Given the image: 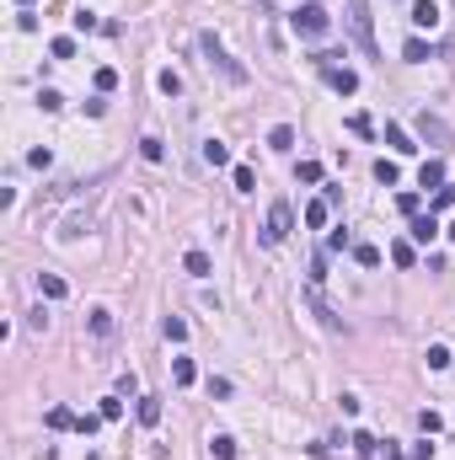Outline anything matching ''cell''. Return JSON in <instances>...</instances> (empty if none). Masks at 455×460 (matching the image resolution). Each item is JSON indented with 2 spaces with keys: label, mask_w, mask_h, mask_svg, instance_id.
<instances>
[{
  "label": "cell",
  "mask_w": 455,
  "mask_h": 460,
  "mask_svg": "<svg viewBox=\"0 0 455 460\" xmlns=\"http://www.w3.org/2000/svg\"><path fill=\"white\" fill-rule=\"evenodd\" d=\"M290 21H295V33H300V38H327V27H332L327 6H300Z\"/></svg>",
  "instance_id": "cell-1"
},
{
  "label": "cell",
  "mask_w": 455,
  "mask_h": 460,
  "mask_svg": "<svg viewBox=\"0 0 455 460\" xmlns=\"http://www.w3.org/2000/svg\"><path fill=\"white\" fill-rule=\"evenodd\" d=\"M349 27H353V38H359V48H364V54H375V33H370V0H349Z\"/></svg>",
  "instance_id": "cell-2"
},
{
  "label": "cell",
  "mask_w": 455,
  "mask_h": 460,
  "mask_svg": "<svg viewBox=\"0 0 455 460\" xmlns=\"http://www.w3.org/2000/svg\"><path fill=\"white\" fill-rule=\"evenodd\" d=\"M198 43H204L209 64H220V70H225V80H236V86L247 80V70H241V64H236V59H230V54H225V48H220V38H214V33H204V38H198Z\"/></svg>",
  "instance_id": "cell-3"
},
{
  "label": "cell",
  "mask_w": 455,
  "mask_h": 460,
  "mask_svg": "<svg viewBox=\"0 0 455 460\" xmlns=\"http://www.w3.org/2000/svg\"><path fill=\"white\" fill-rule=\"evenodd\" d=\"M290 230H295L290 203H273V209H268V225H263V241H268V246H279V241L290 236Z\"/></svg>",
  "instance_id": "cell-4"
},
{
  "label": "cell",
  "mask_w": 455,
  "mask_h": 460,
  "mask_svg": "<svg viewBox=\"0 0 455 460\" xmlns=\"http://www.w3.org/2000/svg\"><path fill=\"white\" fill-rule=\"evenodd\" d=\"M418 134H423L429 145H455L450 123H445V118H434V113H418Z\"/></svg>",
  "instance_id": "cell-5"
},
{
  "label": "cell",
  "mask_w": 455,
  "mask_h": 460,
  "mask_svg": "<svg viewBox=\"0 0 455 460\" xmlns=\"http://www.w3.org/2000/svg\"><path fill=\"white\" fill-rule=\"evenodd\" d=\"M413 27H439V0H413Z\"/></svg>",
  "instance_id": "cell-6"
},
{
  "label": "cell",
  "mask_w": 455,
  "mask_h": 460,
  "mask_svg": "<svg viewBox=\"0 0 455 460\" xmlns=\"http://www.w3.org/2000/svg\"><path fill=\"white\" fill-rule=\"evenodd\" d=\"M386 145H391L396 156H413V150H418V145H413V134H407L402 123H386Z\"/></svg>",
  "instance_id": "cell-7"
},
{
  "label": "cell",
  "mask_w": 455,
  "mask_h": 460,
  "mask_svg": "<svg viewBox=\"0 0 455 460\" xmlns=\"http://www.w3.org/2000/svg\"><path fill=\"white\" fill-rule=\"evenodd\" d=\"M418 187H445V160H423V166H418Z\"/></svg>",
  "instance_id": "cell-8"
},
{
  "label": "cell",
  "mask_w": 455,
  "mask_h": 460,
  "mask_svg": "<svg viewBox=\"0 0 455 460\" xmlns=\"http://www.w3.org/2000/svg\"><path fill=\"white\" fill-rule=\"evenodd\" d=\"M327 80H332V91H343V97H353V91H359V75H353L349 64H337V70H327Z\"/></svg>",
  "instance_id": "cell-9"
},
{
  "label": "cell",
  "mask_w": 455,
  "mask_h": 460,
  "mask_svg": "<svg viewBox=\"0 0 455 460\" xmlns=\"http://www.w3.org/2000/svg\"><path fill=\"white\" fill-rule=\"evenodd\" d=\"M327 220H332V203L327 199H310L306 203V225H310V230H327Z\"/></svg>",
  "instance_id": "cell-10"
},
{
  "label": "cell",
  "mask_w": 455,
  "mask_h": 460,
  "mask_svg": "<svg viewBox=\"0 0 455 460\" xmlns=\"http://www.w3.org/2000/svg\"><path fill=\"white\" fill-rule=\"evenodd\" d=\"M434 236H439V220H434V209H429V214H413V241H423V246H429Z\"/></svg>",
  "instance_id": "cell-11"
},
{
  "label": "cell",
  "mask_w": 455,
  "mask_h": 460,
  "mask_svg": "<svg viewBox=\"0 0 455 460\" xmlns=\"http://www.w3.org/2000/svg\"><path fill=\"white\" fill-rule=\"evenodd\" d=\"M38 289H43V300H64V295H70V284H64L59 273H38Z\"/></svg>",
  "instance_id": "cell-12"
},
{
  "label": "cell",
  "mask_w": 455,
  "mask_h": 460,
  "mask_svg": "<svg viewBox=\"0 0 455 460\" xmlns=\"http://www.w3.org/2000/svg\"><path fill=\"white\" fill-rule=\"evenodd\" d=\"M402 59H407V64H423V59H434V48H429L423 38H407V43H402Z\"/></svg>",
  "instance_id": "cell-13"
},
{
  "label": "cell",
  "mask_w": 455,
  "mask_h": 460,
  "mask_svg": "<svg viewBox=\"0 0 455 460\" xmlns=\"http://www.w3.org/2000/svg\"><path fill=\"white\" fill-rule=\"evenodd\" d=\"M183 268L193 273V279H209V273H214V262H209L204 252H187V257H183Z\"/></svg>",
  "instance_id": "cell-14"
},
{
  "label": "cell",
  "mask_w": 455,
  "mask_h": 460,
  "mask_svg": "<svg viewBox=\"0 0 455 460\" xmlns=\"http://www.w3.org/2000/svg\"><path fill=\"white\" fill-rule=\"evenodd\" d=\"M353 262H359V268H380V246L359 241V246H353Z\"/></svg>",
  "instance_id": "cell-15"
},
{
  "label": "cell",
  "mask_w": 455,
  "mask_h": 460,
  "mask_svg": "<svg viewBox=\"0 0 455 460\" xmlns=\"http://www.w3.org/2000/svg\"><path fill=\"white\" fill-rule=\"evenodd\" d=\"M48 428H54V434L75 428V412H70V407H48Z\"/></svg>",
  "instance_id": "cell-16"
},
{
  "label": "cell",
  "mask_w": 455,
  "mask_h": 460,
  "mask_svg": "<svg viewBox=\"0 0 455 460\" xmlns=\"http://www.w3.org/2000/svg\"><path fill=\"white\" fill-rule=\"evenodd\" d=\"M140 423H145V428L161 423V401H156V396H140Z\"/></svg>",
  "instance_id": "cell-17"
},
{
  "label": "cell",
  "mask_w": 455,
  "mask_h": 460,
  "mask_svg": "<svg viewBox=\"0 0 455 460\" xmlns=\"http://www.w3.org/2000/svg\"><path fill=\"white\" fill-rule=\"evenodd\" d=\"M209 450H214V460H236V439H230V434H214Z\"/></svg>",
  "instance_id": "cell-18"
},
{
  "label": "cell",
  "mask_w": 455,
  "mask_h": 460,
  "mask_svg": "<svg viewBox=\"0 0 455 460\" xmlns=\"http://www.w3.org/2000/svg\"><path fill=\"white\" fill-rule=\"evenodd\" d=\"M204 160H209V166H230V150L220 140H204Z\"/></svg>",
  "instance_id": "cell-19"
},
{
  "label": "cell",
  "mask_w": 455,
  "mask_h": 460,
  "mask_svg": "<svg viewBox=\"0 0 455 460\" xmlns=\"http://www.w3.org/2000/svg\"><path fill=\"white\" fill-rule=\"evenodd\" d=\"M396 177H402L396 160H375V182H380V187H396Z\"/></svg>",
  "instance_id": "cell-20"
},
{
  "label": "cell",
  "mask_w": 455,
  "mask_h": 460,
  "mask_svg": "<svg viewBox=\"0 0 455 460\" xmlns=\"http://www.w3.org/2000/svg\"><path fill=\"white\" fill-rule=\"evenodd\" d=\"M391 262H396V268H413V262H418L413 241H396V246H391Z\"/></svg>",
  "instance_id": "cell-21"
},
{
  "label": "cell",
  "mask_w": 455,
  "mask_h": 460,
  "mask_svg": "<svg viewBox=\"0 0 455 460\" xmlns=\"http://www.w3.org/2000/svg\"><path fill=\"white\" fill-rule=\"evenodd\" d=\"M310 311H316V316L327 321V326H337V311H332V305L322 300V295H316V284H310Z\"/></svg>",
  "instance_id": "cell-22"
},
{
  "label": "cell",
  "mask_w": 455,
  "mask_h": 460,
  "mask_svg": "<svg viewBox=\"0 0 455 460\" xmlns=\"http://www.w3.org/2000/svg\"><path fill=\"white\" fill-rule=\"evenodd\" d=\"M268 145H273V150H295V129H290V123H279V129L268 134Z\"/></svg>",
  "instance_id": "cell-23"
},
{
  "label": "cell",
  "mask_w": 455,
  "mask_h": 460,
  "mask_svg": "<svg viewBox=\"0 0 455 460\" xmlns=\"http://www.w3.org/2000/svg\"><path fill=\"white\" fill-rule=\"evenodd\" d=\"M171 380H177V385H193V380H198L193 359H177V364H171Z\"/></svg>",
  "instance_id": "cell-24"
},
{
  "label": "cell",
  "mask_w": 455,
  "mask_h": 460,
  "mask_svg": "<svg viewBox=\"0 0 455 460\" xmlns=\"http://www.w3.org/2000/svg\"><path fill=\"white\" fill-rule=\"evenodd\" d=\"M161 332H166L171 342H187V321H183V316H166V321H161Z\"/></svg>",
  "instance_id": "cell-25"
},
{
  "label": "cell",
  "mask_w": 455,
  "mask_h": 460,
  "mask_svg": "<svg viewBox=\"0 0 455 460\" xmlns=\"http://www.w3.org/2000/svg\"><path fill=\"white\" fill-rule=\"evenodd\" d=\"M140 156L145 160H166V145L156 140V134H145V140H140Z\"/></svg>",
  "instance_id": "cell-26"
},
{
  "label": "cell",
  "mask_w": 455,
  "mask_h": 460,
  "mask_svg": "<svg viewBox=\"0 0 455 460\" xmlns=\"http://www.w3.org/2000/svg\"><path fill=\"white\" fill-rule=\"evenodd\" d=\"M423 359H429V369H445V364H450V348H445V342H429Z\"/></svg>",
  "instance_id": "cell-27"
},
{
  "label": "cell",
  "mask_w": 455,
  "mask_h": 460,
  "mask_svg": "<svg viewBox=\"0 0 455 460\" xmlns=\"http://www.w3.org/2000/svg\"><path fill=\"white\" fill-rule=\"evenodd\" d=\"M38 107H43V113H59V107H64V97L54 91V86H43V91H38Z\"/></svg>",
  "instance_id": "cell-28"
},
{
  "label": "cell",
  "mask_w": 455,
  "mask_h": 460,
  "mask_svg": "<svg viewBox=\"0 0 455 460\" xmlns=\"http://www.w3.org/2000/svg\"><path fill=\"white\" fill-rule=\"evenodd\" d=\"M349 444H353V455H375V450H380V444H375V434H364V428H359Z\"/></svg>",
  "instance_id": "cell-29"
},
{
  "label": "cell",
  "mask_w": 455,
  "mask_h": 460,
  "mask_svg": "<svg viewBox=\"0 0 455 460\" xmlns=\"http://www.w3.org/2000/svg\"><path fill=\"white\" fill-rule=\"evenodd\" d=\"M91 332L107 338V332H113V311H91Z\"/></svg>",
  "instance_id": "cell-30"
},
{
  "label": "cell",
  "mask_w": 455,
  "mask_h": 460,
  "mask_svg": "<svg viewBox=\"0 0 455 460\" xmlns=\"http://www.w3.org/2000/svg\"><path fill=\"white\" fill-rule=\"evenodd\" d=\"M230 182H236L241 193H252V187H257V177H252V166H236V172H230Z\"/></svg>",
  "instance_id": "cell-31"
},
{
  "label": "cell",
  "mask_w": 455,
  "mask_h": 460,
  "mask_svg": "<svg viewBox=\"0 0 455 460\" xmlns=\"http://www.w3.org/2000/svg\"><path fill=\"white\" fill-rule=\"evenodd\" d=\"M48 54H54V59H70V54H75V38H54V43H48Z\"/></svg>",
  "instance_id": "cell-32"
},
{
  "label": "cell",
  "mask_w": 455,
  "mask_h": 460,
  "mask_svg": "<svg viewBox=\"0 0 455 460\" xmlns=\"http://www.w3.org/2000/svg\"><path fill=\"white\" fill-rule=\"evenodd\" d=\"M156 86H161V91H166V97H177V91H183V80H177V75H171V70H161V75H156Z\"/></svg>",
  "instance_id": "cell-33"
},
{
  "label": "cell",
  "mask_w": 455,
  "mask_h": 460,
  "mask_svg": "<svg viewBox=\"0 0 455 460\" xmlns=\"http://www.w3.org/2000/svg\"><path fill=\"white\" fill-rule=\"evenodd\" d=\"M396 209H402V214H407V220H413L418 209H423V199H418V193H402V199H396Z\"/></svg>",
  "instance_id": "cell-34"
},
{
  "label": "cell",
  "mask_w": 455,
  "mask_h": 460,
  "mask_svg": "<svg viewBox=\"0 0 455 460\" xmlns=\"http://www.w3.org/2000/svg\"><path fill=\"white\" fill-rule=\"evenodd\" d=\"M102 418H107V423H118V418H124V401L107 396V401H102Z\"/></svg>",
  "instance_id": "cell-35"
},
{
  "label": "cell",
  "mask_w": 455,
  "mask_h": 460,
  "mask_svg": "<svg viewBox=\"0 0 455 460\" xmlns=\"http://www.w3.org/2000/svg\"><path fill=\"white\" fill-rule=\"evenodd\" d=\"M97 27H102V21L91 17V11H75V33H97Z\"/></svg>",
  "instance_id": "cell-36"
},
{
  "label": "cell",
  "mask_w": 455,
  "mask_h": 460,
  "mask_svg": "<svg viewBox=\"0 0 455 460\" xmlns=\"http://www.w3.org/2000/svg\"><path fill=\"white\" fill-rule=\"evenodd\" d=\"M295 177H300V182H322V166H316V160H300V172H295Z\"/></svg>",
  "instance_id": "cell-37"
},
{
  "label": "cell",
  "mask_w": 455,
  "mask_h": 460,
  "mask_svg": "<svg viewBox=\"0 0 455 460\" xmlns=\"http://www.w3.org/2000/svg\"><path fill=\"white\" fill-rule=\"evenodd\" d=\"M113 86H118V70H107V64H102V70H97V91H113Z\"/></svg>",
  "instance_id": "cell-38"
},
{
  "label": "cell",
  "mask_w": 455,
  "mask_h": 460,
  "mask_svg": "<svg viewBox=\"0 0 455 460\" xmlns=\"http://www.w3.org/2000/svg\"><path fill=\"white\" fill-rule=\"evenodd\" d=\"M370 129H375V123L364 118V113H349V134H370Z\"/></svg>",
  "instance_id": "cell-39"
},
{
  "label": "cell",
  "mask_w": 455,
  "mask_h": 460,
  "mask_svg": "<svg viewBox=\"0 0 455 460\" xmlns=\"http://www.w3.org/2000/svg\"><path fill=\"white\" fill-rule=\"evenodd\" d=\"M343 246H349V230L337 225V230H332V236H327V252H343Z\"/></svg>",
  "instance_id": "cell-40"
},
{
  "label": "cell",
  "mask_w": 455,
  "mask_h": 460,
  "mask_svg": "<svg viewBox=\"0 0 455 460\" xmlns=\"http://www.w3.org/2000/svg\"><path fill=\"white\" fill-rule=\"evenodd\" d=\"M418 428L423 434H439V412H418Z\"/></svg>",
  "instance_id": "cell-41"
},
{
  "label": "cell",
  "mask_w": 455,
  "mask_h": 460,
  "mask_svg": "<svg viewBox=\"0 0 455 460\" xmlns=\"http://www.w3.org/2000/svg\"><path fill=\"white\" fill-rule=\"evenodd\" d=\"M97 423H107V418H102V412H97V418L86 412V418H75V428H81V434H97Z\"/></svg>",
  "instance_id": "cell-42"
},
{
  "label": "cell",
  "mask_w": 455,
  "mask_h": 460,
  "mask_svg": "<svg viewBox=\"0 0 455 460\" xmlns=\"http://www.w3.org/2000/svg\"><path fill=\"white\" fill-rule=\"evenodd\" d=\"M434 209H455V187H439V193H434Z\"/></svg>",
  "instance_id": "cell-43"
},
{
  "label": "cell",
  "mask_w": 455,
  "mask_h": 460,
  "mask_svg": "<svg viewBox=\"0 0 455 460\" xmlns=\"http://www.w3.org/2000/svg\"><path fill=\"white\" fill-rule=\"evenodd\" d=\"M450 236H455V225H450Z\"/></svg>",
  "instance_id": "cell-44"
}]
</instances>
